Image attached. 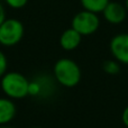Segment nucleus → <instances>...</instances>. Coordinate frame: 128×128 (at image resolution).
I'll return each instance as SVG.
<instances>
[{
  "instance_id": "nucleus-1",
  "label": "nucleus",
  "mask_w": 128,
  "mask_h": 128,
  "mask_svg": "<svg viewBox=\"0 0 128 128\" xmlns=\"http://www.w3.org/2000/svg\"><path fill=\"white\" fill-rule=\"evenodd\" d=\"M53 76L58 84L65 88H74L81 81V68L75 61L68 58H60L53 66Z\"/></svg>"
},
{
  "instance_id": "nucleus-2",
  "label": "nucleus",
  "mask_w": 128,
  "mask_h": 128,
  "mask_svg": "<svg viewBox=\"0 0 128 128\" xmlns=\"http://www.w3.org/2000/svg\"><path fill=\"white\" fill-rule=\"evenodd\" d=\"M29 80L24 74L15 71L7 72L0 79V88L4 97L12 100L24 99L28 96Z\"/></svg>"
},
{
  "instance_id": "nucleus-3",
  "label": "nucleus",
  "mask_w": 128,
  "mask_h": 128,
  "mask_svg": "<svg viewBox=\"0 0 128 128\" xmlns=\"http://www.w3.org/2000/svg\"><path fill=\"white\" fill-rule=\"evenodd\" d=\"M25 28L20 20L16 18H6L0 25V45L11 47L17 45L24 37Z\"/></svg>"
},
{
  "instance_id": "nucleus-4",
  "label": "nucleus",
  "mask_w": 128,
  "mask_h": 128,
  "mask_svg": "<svg viewBox=\"0 0 128 128\" xmlns=\"http://www.w3.org/2000/svg\"><path fill=\"white\" fill-rule=\"evenodd\" d=\"M100 26V18L98 14L89 10H81L73 16L71 27L82 36H90L98 30Z\"/></svg>"
},
{
  "instance_id": "nucleus-5",
  "label": "nucleus",
  "mask_w": 128,
  "mask_h": 128,
  "mask_svg": "<svg viewBox=\"0 0 128 128\" xmlns=\"http://www.w3.org/2000/svg\"><path fill=\"white\" fill-rule=\"evenodd\" d=\"M109 50L116 61L128 65V33H120L110 40Z\"/></svg>"
},
{
  "instance_id": "nucleus-6",
  "label": "nucleus",
  "mask_w": 128,
  "mask_h": 128,
  "mask_svg": "<svg viewBox=\"0 0 128 128\" xmlns=\"http://www.w3.org/2000/svg\"><path fill=\"white\" fill-rule=\"evenodd\" d=\"M127 12L128 11L125 4L116 1H109L101 14L107 22L111 25H119L126 19Z\"/></svg>"
},
{
  "instance_id": "nucleus-7",
  "label": "nucleus",
  "mask_w": 128,
  "mask_h": 128,
  "mask_svg": "<svg viewBox=\"0 0 128 128\" xmlns=\"http://www.w3.org/2000/svg\"><path fill=\"white\" fill-rule=\"evenodd\" d=\"M17 114V107L12 99L0 97V126L9 125Z\"/></svg>"
},
{
  "instance_id": "nucleus-8",
  "label": "nucleus",
  "mask_w": 128,
  "mask_h": 128,
  "mask_svg": "<svg viewBox=\"0 0 128 128\" xmlns=\"http://www.w3.org/2000/svg\"><path fill=\"white\" fill-rule=\"evenodd\" d=\"M82 37L83 36L81 34H79L75 29L70 27V28L65 29L62 33V35L60 36V46L64 51H74L81 44Z\"/></svg>"
},
{
  "instance_id": "nucleus-9",
  "label": "nucleus",
  "mask_w": 128,
  "mask_h": 128,
  "mask_svg": "<svg viewBox=\"0 0 128 128\" xmlns=\"http://www.w3.org/2000/svg\"><path fill=\"white\" fill-rule=\"evenodd\" d=\"M110 0H80L81 6L84 10H89L92 12L99 14L102 12L106 6L109 4Z\"/></svg>"
},
{
  "instance_id": "nucleus-10",
  "label": "nucleus",
  "mask_w": 128,
  "mask_h": 128,
  "mask_svg": "<svg viewBox=\"0 0 128 128\" xmlns=\"http://www.w3.org/2000/svg\"><path fill=\"white\" fill-rule=\"evenodd\" d=\"M102 70L104 73L109 75H117L122 70V64L115 58L112 60H106L102 63Z\"/></svg>"
},
{
  "instance_id": "nucleus-11",
  "label": "nucleus",
  "mask_w": 128,
  "mask_h": 128,
  "mask_svg": "<svg viewBox=\"0 0 128 128\" xmlns=\"http://www.w3.org/2000/svg\"><path fill=\"white\" fill-rule=\"evenodd\" d=\"M28 96L29 97H34V98L40 97V83H38L37 79H34V80H32V81H29Z\"/></svg>"
},
{
  "instance_id": "nucleus-12",
  "label": "nucleus",
  "mask_w": 128,
  "mask_h": 128,
  "mask_svg": "<svg viewBox=\"0 0 128 128\" xmlns=\"http://www.w3.org/2000/svg\"><path fill=\"white\" fill-rule=\"evenodd\" d=\"M8 60L4 52L0 50V79L8 72Z\"/></svg>"
},
{
  "instance_id": "nucleus-13",
  "label": "nucleus",
  "mask_w": 128,
  "mask_h": 128,
  "mask_svg": "<svg viewBox=\"0 0 128 128\" xmlns=\"http://www.w3.org/2000/svg\"><path fill=\"white\" fill-rule=\"evenodd\" d=\"M4 2L12 9H22L27 4L28 0H4Z\"/></svg>"
},
{
  "instance_id": "nucleus-14",
  "label": "nucleus",
  "mask_w": 128,
  "mask_h": 128,
  "mask_svg": "<svg viewBox=\"0 0 128 128\" xmlns=\"http://www.w3.org/2000/svg\"><path fill=\"white\" fill-rule=\"evenodd\" d=\"M122 124H124L125 126L128 128V106L124 109V110H122Z\"/></svg>"
},
{
  "instance_id": "nucleus-15",
  "label": "nucleus",
  "mask_w": 128,
  "mask_h": 128,
  "mask_svg": "<svg viewBox=\"0 0 128 128\" xmlns=\"http://www.w3.org/2000/svg\"><path fill=\"white\" fill-rule=\"evenodd\" d=\"M6 20V10H4V4L0 2V25Z\"/></svg>"
},
{
  "instance_id": "nucleus-16",
  "label": "nucleus",
  "mask_w": 128,
  "mask_h": 128,
  "mask_svg": "<svg viewBox=\"0 0 128 128\" xmlns=\"http://www.w3.org/2000/svg\"><path fill=\"white\" fill-rule=\"evenodd\" d=\"M0 128H14V127L9 126V125H4V126H0Z\"/></svg>"
},
{
  "instance_id": "nucleus-17",
  "label": "nucleus",
  "mask_w": 128,
  "mask_h": 128,
  "mask_svg": "<svg viewBox=\"0 0 128 128\" xmlns=\"http://www.w3.org/2000/svg\"><path fill=\"white\" fill-rule=\"evenodd\" d=\"M125 7H126V9L128 11V0H125Z\"/></svg>"
},
{
  "instance_id": "nucleus-18",
  "label": "nucleus",
  "mask_w": 128,
  "mask_h": 128,
  "mask_svg": "<svg viewBox=\"0 0 128 128\" xmlns=\"http://www.w3.org/2000/svg\"><path fill=\"white\" fill-rule=\"evenodd\" d=\"M32 128H40V127H32Z\"/></svg>"
}]
</instances>
